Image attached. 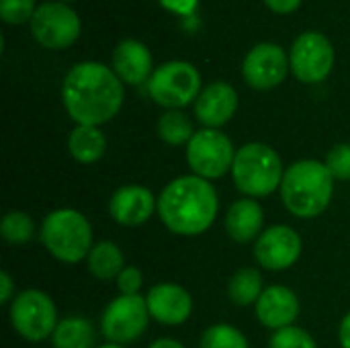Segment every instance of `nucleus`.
Segmentation results:
<instances>
[{
	"mask_svg": "<svg viewBox=\"0 0 350 348\" xmlns=\"http://www.w3.org/2000/svg\"><path fill=\"white\" fill-rule=\"evenodd\" d=\"M160 2H162V6H166L168 10H172L176 14H191L199 0H160Z\"/></svg>",
	"mask_w": 350,
	"mask_h": 348,
	"instance_id": "nucleus-31",
	"label": "nucleus"
},
{
	"mask_svg": "<svg viewBox=\"0 0 350 348\" xmlns=\"http://www.w3.org/2000/svg\"><path fill=\"white\" fill-rule=\"evenodd\" d=\"M289 68L297 80L306 84H318L326 80L334 68V47L322 33H301L289 53Z\"/></svg>",
	"mask_w": 350,
	"mask_h": 348,
	"instance_id": "nucleus-10",
	"label": "nucleus"
},
{
	"mask_svg": "<svg viewBox=\"0 0 350 348\" xmlns=\"http://www.w3.org/2000/svg\"><path fill=\"white\" fill-rule=\"evenodd\" d=\"M96 348H123L121 345H113V343H107V345H103V347H96Z\"/></svg>",
	"mask_w": 350,
	"mask_h": 348,
	"instance_id": "nucleus-36",
	"label": "nucleus"
},
{
	"mask_svg": "<svg viewBox=\"0 0 350 348\" xmlns=\"http://www.w3.org/2000/svg\"><path fill=\"white\" fill-rule=\"evenodd\" d=\"M66 2H70V0H66Z\"/></svg>",
	"mask_w": 350,
	"mask_h": 348,
	"instance_id": "nucleus-37",
	"label": "nucleus"
},
{
	"mask_svg": "<svg viewBox=\"0 0 350 348\" xmlns=\"http://www.w3.org/2000/svg\"><path fill=\"white\" fill-rule=\"evenodd\" d=\"M299 316V299L297 295L283 285H273L262 291L256 302V318L262 326L271 330H281L293 326Z\"/></svg>",
	"mask_w": 350,
	"mask_h": 348,
	"instance_id": "nucleus-17",
	"label": "nucleus"
},
{
	"mask_svg": "<svg viewBox=\"0 0 350 348\" xmlns=\"http://www.w3.org/2000/svg\"><path fill=\"white\" fill-rule=\"evenodd\" d=\"M148 348H187L183 343H178V340H174V338H158V340H154L152 345Z\"/></svg>",
	"mask_w": 350,
	"mask_h": 348,
	"instance_id": "nucleus-35",
	"label": "nucleus"
},
{
	"mask_svg": "<svg viewBox=\"0 0 350 348\" xmlns=\"http://www.w3.org/2000/svg\"><path fill=\"white\" fill-rule=\"evenodd\" d=\"M0 287H2V291H0V304L12 302V299H14V295H12L14 285H12V279H10V275H8L6 271L0 273Z\"/></svg>",
	"mask_w": 350,
	"mask_h": 348,
	"instance_id": "nucleus-33",
	"label": "nucleus"
},
{
	"mask_svg": "<svg viewBox=\"0 0 350 348\" xmlns=\"http://www.w3.org/2000/svg\"><path fill=\"white\" fill-rule=\"evenodd\" d=\"M289 57L283 47L275 43H258L254 45L242 64L244 80L256 90H271L279 86L289 72Z\"/></svg>",
	"mask_w": 350,
	"mask_h": 348,
	"instance_id": "nucleus-12",
	"label": "nucleus"
},
{
	"mask_svg": "<svg viewBox=\"0 0 350 348\" xmlns=\"http://www.w3.org/2000/svg\"><path fill=\"white\" fill-rule=\"evenodd\" d=\"M150 310L146 297L142 295H121L115 297L103 312L100 330L103 336L113 345H129L137 340L150 320Z\"/></svg>",
	"mask_w": 350,
	"mask_h": 348,
	"instance_id": "nucleus-9",
	"label": "nucleus"
},
{
	"mask_svg": "<svg viewBox=\"0 0 350 348\" xmlns=\"http://www.w3.org/2000/svg\"><path fill=\"white\" fill-rule=\"evenodd\" d=\"M283 164L279 154L260 142H252L236 150L232 176L240 193L248 197H267L283 183Z\"/></svg>",
	"mask_w": 350,
	"mask_h": 348,
	"instance_id": "nucleus-5",
	"label": "nucleus"
},
{
	"mask_svg": "<svg viewBox=\"0 0 350 348\" xmlns=\"http://www.w3.org/2000/svg\"><path fill=\"white\" fill-rule=\"evenodd\" d=\"M148 92L156 105L168 111H180L201 94V74L189 62H166L150 76Z\"/></svg>",
	"mask_w": 350,
	"mask_h": 348,
	"instance_id": "nucleus-6",
	"label": "nucleus"
},
{
	"mask_svg": "<svg viewBox=\"0 0 350 348\" xmlns=\"http://www.w3.org/2000/svg\"><path fill=\"white\" fill-rule=\"evenodd\" d=\"M199 348H248V340L238 328L230 324H215L203 332Z\"/></svg>",
	"mask_w": 350,
	"mask_h": 348,
	"instance_id": "nucleus-26",
	"label": "nucleus"
},
{
	"mask_svg": "<svg viewBox=\"0 0 350 348\" xmlns=\"http://www.w3.org/2000/svg\"><path fill=\"white\" fill-rule=\"evenodd\" d=\"M301 254V238L289 226H273L265 230L254 244V258L267 271H285L297 263Z\"/></svg>",
	"mask_w": 350,
	"mask_h": 348,
	"instance_id": "nucleus-13",
	"label": "nucleus"
},
{
	"mask_svg": "<svg viewBox=\"0 0 350 348\" xmlns=\"http://www.w3.org/2000/svg\"><path fill=\"white\" fill-rule=\"evenodd\" d=\"M236 150L232 139L219 129H199L187 144V162L193 174L215 180L221 178L234 164Z\"/></svg>",
	"mask_w": 350,
	"mask_h": 348,
	"instance_id": "nucleus-8",
	"label": "nucleus"
},
{
	"mask_svg": "<svg viewBox=\"0 0 350 348\" xmlns=\"http://www.w3.org/2000/svg\"><path fill=\"white\" fill-rule=\"evenodd\" d=\"M146 304H148L150 316L156 322L166 324V326L185 324L193 312V299L189 291L174 283L154 285L146 295Z\"/></svg>",
	"mask_w": 350,
	"mask_h": 348,
	"instance_id": "nucleus-14",
	"label": "nucleus"
},
{
	"mask_svg": "<svg viewBox=\"0 0 350 348\" xmlns=\"http://www.w3.org/2000/svg\"><path fill=\"white\" fill-rule=\"evenodd\" d=\"M238 109V92L228 82H213L195 101V117L211 129L226 125Z\"/></svg>",
	"mask_w": 350,
	"mask_h": 348,
	"instance_id": "nucleus-16",
	"label": "nucleus"
},
{
	"mask_svg": "<svg viewBox=\"0 0 350 348\" xmlns=\"http://www.w3.org/2000/svg\"><path fill=\"white\" fill-rule=\"evenodd\" d=\"M156 129H158V137L162 142H166L168 146L189 144L191 137L195 135L193 121L183 111H166L158 119V127Z\"/></svg>",
	"mask_w": 350,
	"mask_h": 348,
	"instance_id": "nucleus-24",
	"label": "nucleus"
},
{
	"mask_svg": "<svg viewBox=\"0 0 350 348\" xmlns=\"http://www.w3.org/2000/svg\"><path fill=\"white\" fill-rule=\"evenodd\" d=\"M113 72L127 84H144L150 80L152 53L137 39H123L113 49Z\"/></svg>",
	"mask_w": 350,
	"mask_h": 348,
	"instance_id": "nucleus-18",
	"label": "nucleus"
},
{
	"mask_svg": "<svg viewBox=\"0 0 350 348\" xmlns=\"http://www.w3.org/2000/svg\"><path fill=\"white\" fill-rule=\"evenodd\" d=\"M265 224V211L254 199H238L226 215V232L232 240L248 244L254 238L258 240Z\"/></svg>",
	"mask_w": 350,
	"mask_h": 348,
	"instance_id": "nucleus-19",
	"label": "nucleus"
},
{
	"mask_svg": "<svg viewBox=\"0 0 350 348\" xmlns=\"http://www.w3.org/2000/svg\"><path fill=\"white\" fill-rule=\"evenodd\" d=\"M338 340H340V347L342 348H350V312L345 316V320H342V324H340Z\"/></svg>",
	"mask_w": 350,
	"mask_h": 348,
	"instance_id": "nucleus-34",
	"label": "nucleus"
},
{
	"mask_svg": "<svg viewBox=\"0 0 350 348\" xmlns=\"http://www.w3.org/2000/svg\"><path fill=\"white\" fill-rule=\"evenodd\" d=\"M262 275L252 269L244 267L236 271L228 283V295L236 306H250L256 304L262 295Z\"/></svg>",
	"mask_w": 350,
	"mask_h": 348,
	"instance_id": "nucleus-23",
	"label": "nucleus"
},
{
	"mask_svg": "<svg viewBox=\"0 0 350 348\" xmlns=\"http://www.w3.org/2000/svg\"><path fill=\"white\" fill-rule=\"evenodd\" d=\"M62 101L78 125L98 127L121 111L123 82L105 64L82 62L66 74Z\"/></svg>",
	"mask_w": 350,
	"mask_h": 348,
	"instance_id": "nucleus-1",
	"label": "nucleus"
},
{
	"mask_svg": "<svg viewBox=\"0 0 350 348\" xmlns=\"http://www.w3.org/2000/svg\"><path fill=\"white\" fill-rule=\"evenodd\" d=\"M326 168L330 170L332 178L350 180V144L334 146L326 156Z\"/></svg>",
	"mask_w": 350,
	"mask_h": 348,
	"instance_id": "nucleus-29",
	"label": "nucleus"
},
{
	"mask_svg": "<svg viewBox=\"0 0 350 348\" xmlns=\"http://www.w3.org/2000/svg\"><path fill=\"white\" fill-rule=\"evenodd\" d=\"M0 234L8 244H27L35 234V224L25 211H8L0 222Z\"/></svg>",
	"mask_w": 350,
	"mask_h": 348,
	"instance_id": "nucleus-25",
	"label": "nucleus"
},
{
	"mask_svg": "<svg viewBox=\"0 0 350 348\" xmlns=\"http://www.w3.org/2000/svg\"><path fill=\"white\" fill-rule=\"evenodd\" d=\"M68 150L80 164H94L107 150L105 133L94 125H76L68 137Z\"/></svg>",
	"mask_w": 350,
	"mask_h": 348,
	"instance_id": "nucleus-20",
	"label": "nucleus"
},
{
	"mask_svg": "<svg viewBox=\"0 0 350 348\" xmlns=\"http://www.w3.org/2000/svg\"><path fill=\"white\" fill-rule=\"evenodd\" d=\"M10 324L25 340L41 343L57 326V312L51 297L39 289H27L10 302Z\"/></svg>",
	"mask_w": 350,
	"mask_h": 348,
	"instance_id": "nucleus-7",
	"label": "nucleus"
},
{
	"mask_svg": "<svg viewBox=\"0 0 350 348\" xmlns=\"http://www.w3.org/2000/svg\"><path fill=\"white\" fill-rule=\"evenodd\" d=\"M219 209L213 185L197 174L170 180L158 197L162 224L178 236H199L211 228Z\"/></svg>",
	"mask_w": 350,
	"mask_h": 348,
	"instance_id": "nucleus-2",
	"label": "nucleus"
},
{
	"mask_svg": "<svg viewBox=\"0 0 350 348\" xmlns=\"http://www.w3.org/2000/svg\"><path fill=\"white\" fill-rule=\"evenodd\" d=\"M88 269L98 281H113L125 269V258L115 242L103 240L92 246L88 254Z\"/></svg>",
	"mask_w": 350,
	"mask_h": 348,
	"instance_id": "nucleus-22",
	"label": "nucleus"
},
{
	"mask_svg": "<svg viewBox=\"0 0 350 348\" xmlns=\"http://www.w3.org/2000/svg\"><path fill=\"white\" fill-rule=\"evenodd\" d=\"M265 4L273 10V12H279V14H291L293 10L299 8L301 0H265Z\"/></svg>",
	"mask_w": 350,
	"mask_h": 348,
	"instance_id": "nucleus-32",
	"label": "nucleus"
},
{
	"mask_svg": "<svg viewBox=\"0 0 350 348\" xmlns=\"http://www.w3.org/2000/svg\"><path fill=\"white\" fill-rule=\"evenodd\" d=\"M334 193V178L324 162L299 160L291 164L281 183V197L285 207L301 219L322 215Z\"/></svg>",
	"mask_w": 350,
	"mask_h": 348,
	"instance_id": "nucleus-3",
	"label": "nucleus"
},
{
	"mask_svg": "<svg viewBox=\"0 0 350 348\" xmlns=\"http://www.w3.org/2000/svg\"><path fill=\"white\" fill-rule=\"evenodd\" d=\"M31 33L47 49H66L80 35V18L64 2H45L31 18Z\"/></svg>",
	"mask_w": 350,
	"mask_h": 348,
	"instance_id": "nucleus-11",
	"label": "nucleus"
},
{
	"mask_svg": "<svg viewBox=\"0 0 350 348\" xmlns=\"http://www.w3.org/2000/svg\"><path fill=\"white\" fill-rule=\"evenodd\" d=\"M154 209H158V199L152 195L150 189L139 185H127L113 193L109 201V213L111 217L127 228L146 224Z\"/></svg>",
	"mask_w": 350,
	"mask_h": 348,
	"instance_id": "nucleus-15",
	"label": "nucleus"
},
{
	"mask_svg": "<svg viewBox=\"0 0 350 348\" xmlns=\"http://www.w3.org/2000/svg\"><path fill=\"white\" fill-rule=\"evenodd\" d=\"M96 328L90 320L80 316H70L57 322L51 345L53 348H96Z\"/></svg>",
	"mask_w": 350,
	"mask_h": 348,
	"instance_id": "nucleus-21",
	"label": "nucleus"
},
{
	"mask_svg": "<svg viewBox=\"0 0 350 348\" xmlns=\"http://www.w3.org/2000/svg\"><path fill=\"white\" fill-rule=\"evenodd\" d=\"M142 285H144V275L137 267H125L117 277V287L121 295H139Z\"/></svg>",
	"mask_w": 350,
	"mask_h": 348,
	"instance_id": "nucleus-30",
	"label": "nucleus"
},
{
	"mask_svg": "<svg viewBox=\"0 0 350 348\" xmlns=\"http://www.w3.org/2000/svg\"><path fill=\"white\" fill-rule=\"evenodd\" d=\"M41 242L47 252L66 265L88 258L92 250V228L76 209H55L41 224Z\"/></svg>",
	"mask_w": 350,
	"mask_h": 348,
	"instance_id": "nucleus-4",
	"label": "nucleus"
},
{
	"mask_svg": "<svg viewBox=\"0 0 350 348\" xmlns=\"http://www.w3.org/2000/svg\"><path fill=\"white\" fill-rule=\"evenodd\" d=\"M269 348H318L316 340L297 326H287L281 330H275L271 336Z\"/></svg>",
	"mask_w": 350,
	"mask_h": 348,
	"instance_id": "nucleus-27",
	"label": "nucleus"
},
{
	"mask_svg": "<svg viewBox=\"0 0 350 348\" xmlns=\"http://www.w3.org/2000/svg\"><path fill=\"white\" fill-rule=\"evenodd\" d=\"M35 10V0H0V16L8 25L31 21Z\"/></svg>",
	"mask_w": 350,
	"mask_h": 348,
	"instance_id": "nucleus-28",
	"label": "nucleus"
}]
</instances>
